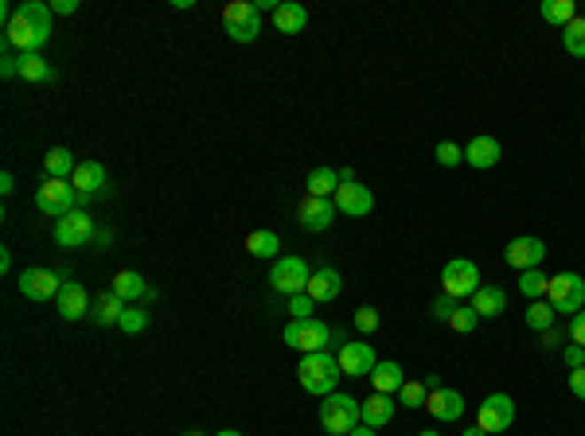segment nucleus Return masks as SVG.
<instances>
[{
	"label": "nucleus",
	"instance_id": "1",
	"mask_svg": "<svg viewBox=\"0 0 585 436\" xmlns=\"http://www.w3.org/2000/svg\"><path fill=\"white\" fill-rule=\"evenodd\" d=\"M51 4H43V0H24V4L16 8V16L4 24V43L16 47L20 55H32L39 47L51 39Z\"/></svg>",
	"mask_w": 585,
	"mask_h": 436
},
{
	"label": "nucleus",
	"instance_id": "2",
	"mask_svg": "<svg viewBox=\"0 0 585 436\" xmlns=\"http://www.w3.org/2000/svg\"><path fill=\"white\" fill-rule=\"evenodd\" d=\"M344 378L339 374V362L332 359L328 351H316V354H305L297 366V382L300 390L312 393V398H328V393H336V382Z\"/></svg>",
	"mask_w": 585,
	"mask_h": 436
},
{
	"label": "nucleus",
	"instance_id": "3",
	"mask_svg": "<svg viewBox=\"0 0 585 436\" xmlns=\"http://www.w3.org/2000/svg\"><path fill=\"white\" fill-rule=\"evenodd\" d=\"M320 424L332 436H347L355 424H363V413H359V401L351 393H328L324 405H320Z\"/></svg>",
	"mask_w": 585,
	"mask_h": 436
},
{
	"label": "nucleus",
	"instance_id": "4",
	"mask_svg": "<svg viewBox=\"0 0 585 436\" xmlns=\"http://www.w3.org/2000/svg\"><path fill=\"white\" fill-rule=\"evenodd\" d=\"M222 32H227L234 43H254L261 35V12L254 8V0H230L222 8Z\"/></svg>",
	"mask_w": 585,
	"mask_h": 436
},
{
	"label": "nucleus",
	"instance_id": "5",
	"mask_svg": "<svg viewBox=\"0 0 585 436\" xmlns=\"http://www.w3.org/2000/svg\"><path fill=\"white\" fill-rule=\"evenodd\" d=\"M308 281H312V269L305 265V257H277L273 261V269H269V289L273 292H281V296H297V292H305L308 289Z\"/></svg>",
	"mask_w": 585,
	"mask_h": 436
},
{
	"label": "nucleus",
	"instance_id": "6",
	"mask_svg": "<svg viewBox=\"0 0 585 436\" xmlns=\"http://www.w3.org/2000/svg\"><path fill=\"white\" fill-rule=\"evenodd\" d=\"M281 339L300 354H316L332 343V327L324 320H316V315H312V320H292L285 331H281Z\"/></svg>",
	"mask_w": 585,
	"mask_h": 436
},
{
	"label": "nucleus",
	"instance_id": "7",
	"mask_svg": "<svg viewBox=\"0 0 585 436\" xmlns=\"http://www.w3.org/2000/svg\"><path fill=\"white\" fill-rule=\"evenodd\" d=\"M480 289V269L468 257H453V261L441 269V292L453 296V300H472V292Z\"/></svg>",
	"mask_w": 585,
	"mask_h": 436
},
{
	"label": "nucleus",
	"instance_id": "8",
	"mask_svg": "<svg viewBox=\"0 0 585 436\" xmlns=\"http://www.w3.org/2000/svg\"><path fill=\"white\" fill-rule=\"evenodd\" d=\"M546 300L554 312H581L585 308V276L581 273H558L546 284Z\"/></svg>",
	"mask_w": 585,
	"mask_h": 436
},
{
	"label": "nucleus",
	"instance_id": "9",
	"mask_svg": "<svg viewBox=\"0 0 585 436\" xmlns=\"http://www.w3.org/2000/svg\"><path fill=\"white\" fill-rule=\"evenodd\" d=\"M74 199H78L74 183L71 180H51V175H47V180L39 183V191H35V206L47 218H55V222L74 211Z\"/></svg>",
	"mask_w": 585,
	"mask_h": 436
},
{
	"label": "nucleus",
	"instance_id": "10",
	"mask_svg": "<svg viewBox=\"0 0 585 436\" xmlns=\"http://www.w3.org/2000/svg\"><path fill=\"white\" fill-rule=\"evenodd\" d=\"M86 242H94V218L74 206L71 214L55 222V245H63V250H82Z\"/></svg>",
	"mask_w": 585,
	"mask_h": 436
},
{
	"label": "nucleus",
	"instance_id": "11",
	"mask_svg": "<svg viewBox=\"0 0 585 436\" xmlns=\"http://www.w3.org/2000/svg\"><path fill=\"white\" fill-rule=\"evenodd\" d=\"M476 424H480L488 436L511 429V424H515V401L507 398V393H488L484 405H480V413H476Z\"/></svg>",
	"mask_w": 585,
	"mask_h": 436
},
{
	"label": "nucleus",
	"instance_id": "12",
	"mask_svg": "<svg viewBox=\"0 0 585 436\" xmlns=\"http://www.w3.org/2000/svg\"><path fill=\"white\" fill-rule=\"evenodd\" d=\"M63 273H51V269H24L20 273V292L27 296V300H58V292H63Z\"/></svg>",
	"mask_w": 585,
	"mask_h": 436
},
{
	"label": "nucleus",
	"instance_id": "13",
	"mask_svg": "<svg viewBox=\"0 0 585 436\" xmlns=\"http://www.w3.org/2000/svg\"><path fill=\"white\" fill-rule=\"evenodd\" d=\"M336 362H339V374H344V378H370V370L378 366L375 346L370 343H344L336 354Z\"/></svg>",
	"mask_w": 585,
	"mask_h": 436
},
{
	"label": "nucleus",
	"instance_id": "14",
	"mask_svg": "<svg viewBox=\"0 0 585 436\" xmlns=\"http://www.w3.org/2000/svg\"><path fill=\"white\" fill-rule=\"evenodd\" d=\"M542 257H546L542 237H511V242L503 245V261L511 265V269H519V273L539 269Z\"/></svg>",
	"mask_w": 585,
	"mask_h": 436
},
{
	"label": "nucleus",
	"instance_id": "15",
	"mask_svg": "<svg viewBox=\"0 0 585 436\" xmlns=\"http://www.w3.org/2000/svg\"><path fill=\"white\" fill-rule=\"evenodd\" d=\"M336 199H316V195H305L297 206V222L305 226L308 234H320V230H328L332 222H336Z\"/></svg>",
	"mask_w": 585,
	"mask_h": 436
},
{
	"label": "nucleus",
	"instance_id": "16",
	"mask_svg": "<svg viewBox=\"0 0 585 436\" xmlns=\"http://www.w3.org/2000/svg\"><path fill=\"white\" fill-rule=\"evenodd\" d=\"M336 211L347 214V218H367L370 211H375V195H370L367 183H339L336 191Z\"/></svg>",
	"mask_w": 585,
	"mask_h": 436
},
{
	"label": "nucleus",
	"instance_id": "17",
	"mask_svg": "<svg viewBox=\"0 0 585 436\" xmlns=\"http://www.w3.org/2000/svg\"><path fill=\"white\" fill-rule=\"evenodd\" d=\"M425 409H429V417H437L441 424H453V421H461V413H464V393L441 385V390H433L425 398Z\"/></svg>",
	"mask_w": 585,
	"mask_h": 436
},
{
	"label": "nucleus",
	"instance_id": "18",
	"mask_svg": "<svg viewBox=\"0 0 585 436\" xmlns=\"http://www.w3.org/2000/svg\"><path fill=\"white\" fill-rule=\"evenodd\" d=\"M503 156V148L495 136H472V141L464 144V164L476 167V172H488V167H495Z\"/></svg>",
	"mask_w": 585,
	"mask_h": 436
},
{
	"label": "nucleus",
	"instance_id": "19",
	"mask_svg": "<svg viewBox=\"0 0 585 436\" xmlns=\"http://www.w3.org/2000/svg\"><path fill=\"white\" fill-rule=\"evenodd\" d=\"M55 308H58V315H63V320H82V315L94 308V300L86 296V289H82L78 281H66L63 292H58V300H55Z\"/></svg>",
	"mask_w": 585,
	"mask_h": 436
},
{
	"label": "nucleus",
	"instance_id": "20",
	"mask_svg": "<svg viewBox=\"0 0 585 436\" xmlns=\"http://www.w3.org/2000/svg\"><path fill=\"white\" fill-rule=\"evenodd\" d=\"M273 27H277L281 35H300L308 27L305 4H297V0H281L277 12H273Z\"/></svg>",
	"mask_w": 585,
	"mask_h": 436
},
{
	"label": "nucleus",
	"instance_id": "21",
	"mask_svg": "<svg viewBox=\"0 0 585 436\" xmlns=\"http://www.w3.org/2000/svg\"><path fill=\"white\" fill-rule=\"evenodd\" d=\"M71 183H74V191L82 195V199H90V195L105 191V167L98 164V160H82V164L74 167Z\"/></svg>",
	"mask_w": 585,
	"mask_h": 436
},
{
	"label": "nucleus",
	"instance_id": "22",
	"mask_svg": "<svg viewBox=\"0 0 585 436\" xmlns=\"http://www.w3.org/2000/svg\"><path fill=\"white\" fill-rule=\"evenodd\" d=\"M305 292L316 304H328V300H336V296L344 292V276H339L336 269H312V281H308Z\"/></svg>",
	"mask_w": 585,
	"mask_h": 436
},
{
	"label": "nucleus",
	"instance_id": "23",
	"mask_svg": "<svg viewBox=\"0 0 585 436\" xmlns=\"http://www.w3.org/2000/svg\"><path fill=\"white\" fill-rule=\"evenodd\" d=\"M394 398L390 393H370L367 401H359V413H363V424H370V429H383V424L394 421Z\"/></svg>",
	"mask_w": 585,
	"mask_h": 436
},
{
	"label": "nucleus",
	"instance_id": "24",
	"mask_svg": "<svg viewBox=\"0 0 585 436\" xmlns=\"http://www.w3.org/2000/svg\"><path fill=\"white\" fill-rule=\"evenodd\" d=\"M110 289H113L117 296H121L125 304H133V300H144V296H149V300H152V296H156V292L149 289V281H144V276L136 273V269H121V273L113 276V284H110Z\"/></svg>",
	"mask_w": 585,
	"mask_h": 436
},
{
	"label": "nucleus",
	"instance_id": "25",
	"mask_svg": "<svg viewBox=\"0 0 585 436\" xmlns=\"http://www.w3.org/2000/svg\"><path fill=\"white\" fill-rule=\"evenodd\" d=\"M472 308L480 320H495V315H503V308H507V292L500 284H480V289L472 292Z\"/></svg>",
	"mask_w": 585,
	"mask_h": 436
},
{
	"label": "nucleus",
	"instance_id": "26",
	"mask_svg": "<svg viewBox=\"0 0 585 436\" xmlns=\"http://www.w3.org/2000/svg\"><path fill=\"white\" fill-rule=\"evenodd\" d=\"M16 71H20V78L24 82H55V66L47 63L39 51H32V55H16Z\"/></svg>",
	"mask_w": 585,
	"mask_h": 436
},
{
	"label": "nucleus",
	"instance_id": "27",
	"mask_svg": "<svg viewBox=\"0 0 585 436\" xmlns=\"http://www.w3.org/2000/svg\"><path fill=\"white\" fill-rule=\"evenodd\" d=\"M370 385H375V393H390V398H394V393L406 385L402 366L398 362H378L375 370H370Z\"/></svg>",
	"mask_w": 585,
	"mask_h": 436
},
{
	"label": "nucleus",
	"instance_id": "28",
	"mask_svg": "<svg viewBox=\"0 0 585 436\" xmlns=\"http://www.w3.org/2000/svg\"><path fill=\"white\" fill-rule=\"evenodd\" d=\"M305 187H308V195H316V199H332V195L339 191V172L336 167H312Z\"/></svg>",
	"mask_w": 585,
	"mask_h": 436
},
{
	"label": "nucleus",
	"instance_id": "29",
	"mask_svg": "<svg viewBox=\"0 0 585 436\" xmlns=\"http://www.w3.org/2000/svg\"><path fill=\"white\" fill-rule=\"evenodd\" d=\"M121 312H125V300H121V296H117L113 289H110V292H102V296L94 300V320L102 323V327L117 323V320H121Z\"/></svg>",
	"mask_w": 585,
	"mask_h": 436
},
{
	"label": "nucleus",
	"instance_id": "30",
	"mask_svg": "<svg viewBox=\"0 0 585 436\" xmlns=\"http://www.w3.org/2000/svg\"><path fill=\"white\" fill-rule=\"evenodd\" d=\"M542 19L546 24H554V27H566L570 19H578V4L573 0H542Z\"/></svg>",
	"mask_w": 585,
	"mask_h": 436
},
{
	"label": "nucleus",
	"instance_id": "31",
	"mask_svg": "<svg viewBox=\"0 0 585 436\" xmlns=\"http://www.w3.org/2000/svg\"><path fill=\"white\" fill-rule=\"evenodd\" d=\"M43 167H47V175H51V180H66V175H74L78 160L66 152V148H51V152L43 156Z\"/></svg>",
	"mask_w": 585,
	"mask_h": 436
},
{
	"label": "nucleus",
	"instance_id": "32",
	"mask_svg": "<svg viewBox=\"0 0 585 436\" xmlns=\"http://www.w3.org/2000/svg\"><path fill=\"white\" fill-rule=\"evenodd\" d=\"M523 323L531 327V331H546V327H554V308H550V300H531L526 304V312H523Z\"/></svg>",
	"mask_w": 585,
	"mask_h": 436
},
{
	"label": "nucleus",
	"instance_id": "33",
	"mask_svg": "<svg viewBox=\"0 0 585 436\" xmlns=\"http://www.w3.org/2000/svg\"><path fill=\"white\" fill-rule=\"evenodd\" d=\"M562 43L573 58H585V16L581 12H578V19H570V24L562 27Z\"/></svg>",
	"mask_w": 585,
	"mask_h": 436
},
{
	"label": "nucleus",
	"instance_id": "34",
	"mask_svg": "<svg viewBox=\"0 0 585 436\" xmlns=\"http://www.w3.org/2000/svg\"><path fill=\"white\" fill-rule=\"evenodd\" d=\"M246 250H250L254 257H277L281 237L273 234V230H254V234L246 237Z\"/></svg>",
	"mask_w": 585,
	"mask_h": 436
},
{
	"label": "nucleus",
	"instance_id": "35",
	"mask_svg": "<svg viewBox=\"0 0 585 436\" xmlns=\"http://www.w3.org/2000/svg\"><path fill=\"white\" fill-rule=\"evenodd\" d=\"M546 284H550V276H542L539 269L519 273V292L526 296V300H542V296H546Z\"/></svg>",
	"mask_w": 585,
	"mask_h": 436
},
{
	"label": "nucleus",
	"instance_id": "36",
	"mask_svg": "<svg viewBox=\"0 0 585 436\" xmlns=\"http://www.w3.org/2000/svg\"><path fill=\"white\" fill-rule=\"evenodd\" d=\"M425 398H429V390L422 382H406L398 390V405H406V409H425Z\"/></svg>",
	"mask_w": 585,
	"mask_h": 436
},
{
	"label": "nucleus",
	"instance_id": "37",
	"mask_svg": "<svg viewBox=\"0 0 585 436\" xmlns=\"http://www.w3.org/2000/svg\"><path fill=\"white\" fill-rule=\"evenodd\" d=\"M476 323H480V315H476V308H472V304H456L453 320H448V327H453V331H461V335H468V331H472Z\"/></svg>",
	"mask_w": 585,
	"mask_h": 436
},
{
	"label": "nucleus",
	"instance_id": "38",
	"mask_svg": "<svg viewBox=\"0 0 585 436\" xmlns=\"http://www.w3.org/2000/svg\"><path fill=\"white\" fill-rule=\"evenodd\" d=\"M117 327H121L125 335L144 331V327H149V312H144V308H125V312H121V320H117Z\"/></svg>",
	"mask_w": 585,
	"mask_h": 436
},
{
	"label": "nucleus",
	"instance_id": "39",
	"mask_svg": "<svg viewBox=\"0 0 585 436\" xmlns=\"http://www.w3.org/2000/svg\"><path fill=\"white\" fill-rule=\"evenodd\" d=\"M461 160H464L461 144H453V141H441V144H437V164H441V167H461Z\"/></svg>",
	"mask_w": 585,
	"mask_h": 436
},
{
	"label": "nucleus",
	"instance_id": "40",
	"mask_svg": "<svg viewBox=\"0 0 585 436\" xmlns=\"http://www.w3.org/2000/svg\"><path fill=\"white\" fill-rule=\"evenodd\" d=\"M312 308H316V300H312L308 292L289 296V312H292V320H312Z\"/></svg>",
	"mask_w": 585,
	"mask_h": 436
},
{
	"label": "nucleus",
	"instance_id": "41",
	"mask_svg": "<svg viewBox=\"0 0 585 436\" xmlns=\"http://www.w3.org/2000/svg\"><path fill=\"white\" fill-rule=\"evenodd\" d=\"M456 304H461V300H453V296L441 292L433 304H429V315H433V320H441V323H448V320H453V312H456Z\"/></svg>",
	"mask_w": 585,
	"mask_h": 436
},
{
	"label": "nucleus",
	"instance_id": "42",
	"mask_svg": "<svg viewBox=\"0 0 585 436\" xmlns=\"http://www.w3.org/2000/svg\"><path fill=\"white\" fill-rule=\"evenodd\" d=\"M355 327H359V331H363V335H370V331H375V327H378V312L370 308V304H363V308H355Z\"/></svg>",
	"mask_w": 585,
	"mask_h": 436
},
{
	"label": "nucleus",
	"instance_id": "43",
	"mask_svg": "<svg viewBox=\"0 0 585 436\" xmlns=\"http://www.w3.org/2000/svg\"><path fill=\"white\" fill-rule=\"evenodd\" d=\"M566 331H570V339L578 346H585V308L570 315V327H566Z\"/></svg>",
	"mask_w": 585,
	"mask_h": 436
},
{
	"label": "nucleus",
	"instance_id": "44",
	"mask_svg": "<svg viewBox=\"0 0 585 436\" xmlns=\"http://www.w3.org/2000/svg\"><path fill=\"white\" fill-rule=\"evenodd\" d=\"M562 359H566V366H570V370H578V366H585V346L570 343V346L562 351Z\"/></svg>",
	"mask_w": 585,
	"mask_h": 436
},
{
	"label": "nucleus",
	"instance_id": "45",
	"mask_svg": "<svg viewBox=\"0 0 585 436\" xmlns=\"http://www.w3.org/2000/svg\"><path fill=\"white\" fill-rule=\"evenodd\" d=\"M570 393L573 398L585 401V366H578V370H570Z\"/></svg>",
	"mask_w": 585,
	"mask_h": 436
},
{
	"label": "nucleus",
	"instance_id": "46",
	"mask_svg": "<svg viewBox=\"0 0 585 436\" xmlns=\"http://www.w3.org/2000/svg\"><path fill=\"white\" fill-rule=\"evenodd\" d=\"M566 335H570V331H562V327H546V331H542V346H546V351H554V346H558Z\"/></svg>",
	"mask_w": 585,
	"mask_h": 436
},
{
	"label": "nucleus",
	"instance_id": "47",
	"mask_svg": "<svg viewBox=\"0 0 585 436\" xmlns=\"http://www.w3.org/2000/svg\"><path fill=\"white\" fill-rule=\"evenodd\" d=\"M0 74H4V78H20L16 58H12V47H8V43H4V58H0Z\"/></svg>",
	"mask_w": 585,
	"mask_h": 436
},
{
	"label": "nucleus",
	"instance_id": "48",
	"mask_svg": "<svg viewBox=\"0 0 585 436\" xmlns=\"http://www.w3.org/2000/svg\"><path fill=\"white\" fill-rule=\"evenodd\" d=\"M51 12L55 16H74L78 12V0H51Z\"/></svg>",
	"mask_w": 585,
	"mask_h": 436
},
{
	"label": "nucleus",
	"instance_id": "49",
	"mask_svg": "<svg viewBox=\"0 0 585 436\" xmlns=\"http://www.w3.org/2000/svg\"><path fill=\"white\" fill-rule=\"evenodd\" d=\"M12 187H16L12 172H4V175H0V191H4V195H12Z\"/></svg>",
	"mask_w": 585,
	"mask_h": 436
},
{
	"label": "nucleus",
	"instance_id": "50",
	"mask_svg": "<svg viewBox=\"0 0 585 436\" xmlns=\"http://www.w3.org/2000/svg\"><path fill=\"white\" fill-rule=\"evenodd\" d=\"M422 385H425V390H429V393H433V390H441V374H429V378H425Z\"/></svg>",
	"mask_w": 585,
	"mask_h": 436
},
{
	"label": "nucleus",
	"instance_id": "51",
	"mask_svg": "<svg viewBox=\"0 0 585 436\" xmlns=\"http://www.w3.org/2000/svg\"><path fill=\"white\" fill-rule=\"evenodd\" d=\"M254 8H258V12H277V4H273V0H254Z\"/></svg>",
	"mask_w": 585,
	"mask_h": 436
},
{
	"label": "nucleus",
	"instance_id": "52",
	"mask_svg": "<svg viewBox=\"0 0 585 436\" xmlns=\"http://www.w3.org/2000/svg\"><path fill=\"white\" fill-rule=\"evenodd\" d=\"M94 242H98V245H110L113 234H110V230H94Z\"/></svg>",
	"mask_w": 585,
	"mask_h": 436
},
{
	"label": "nucleus",
	"instance_id": "53",
	"mask_svg": "<svg viewBox=\"0 0 585 436\" xmlns=\"http://www.w3.org/2000/svg\"><path fill=\"white\" fill-rule=\"evenodd\" d=\"M8 269H12V253L0 250V273H8Z\"/></svg>",
	"mask_w": 585,
	"mask_h": 436
},
{
	"label": "nucleus",
	"instance_id": "54",
	"mask_svg": "<svg viewBox=\"0 0 585 436\" xmlns=\"http://www.w3.org/2000/svg\"><path fill=\"white\" fill-rule=\"evenodd\" d=\"M347 436H375V429H370V424H355Z\"/></svg>",
	"mask_w": 585,
	"mask_h": 436
},
{
	"label": "nucleus",
	"instance_id": "55",
	"mask_svg": "<svg viewBox=\"0 0 585 436\" xmlns=\"http://www.w3.org/2000/svg\"><path fill=\"white\" fill-rule=\"evenodd\" d=\"M339 183H355V172H351V167H339Z\"/></svg>",
	"mask_w": 585,
	"mask_h": 436
},
{
	"label": "nucleus",
	"instance_id": "56",
	"mask_svg": "<svg viewBox=\"0 0 585 436\" xmlns=\"http://www.w3.org/2000/svg\"><path fill=\"white\" fill-rule=\"evenodd\" d=\"M464 436H488V432H484V429H480V424H472V429H468V432H464Z\"/></svg>",
	"mask_w": 585,
	"mask_h": 436
},
{
	"label": "nucleus",
	"instance_id": "57",
	"mask_svg": "<svg viewBox=\"0 0 585 436\" xmlns=\"http://www.w3.org/2000/svg\"><path fill=\"white\" fill-rule=\"evenodd\" d=\"M214 436H242L238 429H222V432H214Z\"/></svg>",
	"mask_w": 585,
	"mask_h": 436
},
{
	"label": "nucleus",
	"instance_id": "58",
	"mask_svg": "<svg viewBox=\"0 0 585 436\" xmlns=\"http://www.w3.org/2000/svg\"><path fill=\"white\" fill-rule=\"evenodd\" d=\"M417 436H441V432H437V429H422V432H417Z\"/></svg>",
	"mask_w": 585,
	"mask_h": 436
},
{
	"label": "nucleus",
	"instance_id": "59",
	"mask_svg": "<svg viewBox=\"0 0 585 436\" xmlns=\"http://www.w3.org/2000/svg\"><path fill=\"white\" fill-rule=\"evenodd\" d=\"M183 436H203V432H183Z\"/></svg>",
	"mask_w": 585,
	"mask_h": 436
},
{
	"label": "nucleus",
	"instance_id": "60",
	"mask_svg": "<svg viewBox=\"0 0 585 436\" xmlns=\"http://www.w3.org/2000/svg\"><path fill=\"white\" fill-rule=\"evenodd\" d=\"M581 141H585V136H581Z\"/></svg>",
	"mask_w": 585,
	"mask_h": 436
},
{
	"label": "nucleus",
	"instance_id": "61",
	"mask_svg": "<svg viewBox=\"0 0 585 436\" xmlns=\"http://www.w3.org/2000/svg\"><path fill=\"white\" fill-rule=\"evenodd\" d=\"M581 16H585V12H581Z\"/></svg>",
	"mask_w": 585,
	"mask_h": 436
}]
</instances>
